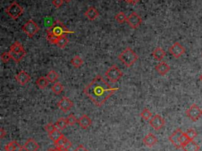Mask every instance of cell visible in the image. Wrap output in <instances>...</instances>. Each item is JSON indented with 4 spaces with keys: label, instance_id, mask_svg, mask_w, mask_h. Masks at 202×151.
Here are the masks:
<instances>
[{
    "label": "cell",
    "instance_id": "cell-26",
    "mask_svg": "<svg viewBox=\"0 0 202 151\" xmlns=\"http://www.w3.org/2000/svg\"><path fill=\"white\" fill-rule=\"evenodd\" d=\"M62 135H63V134H62V133H61V131H59L58 128L56 130H55L53 132H51L49 134V137L50 138V139H51V140H52L54 143H56V142H57Z\"/></svg>",
    "mask_w": 202,
    "mask_h": 151
},
{
    "label": "cell",
    "instance_id": "cell-34",
    "mask_svg": "<svg viewBox=\"0 0 202 151\" xmlns=\"http://www.w3.org/2000/svg\"><path fill=\"white\" fill-rule=\"evenodd\" d=\"M66 119H67V122H68V124H69V125H74V124L78 122V119L76 118L75 115H73V114H70V115H68L67 118H66Z\"/></svg>",
    "mask_w": 202,
    "mask_h": 151
},
{
    "label": "cell",
    "instance_id": "cell-17",
    "mask_svg": "<svg viewBox=\"0 0 202 151\" xmlns=\"http://www.w3.org/2000/svg\"><path fill=\"white\" fill-rule=\"evenodd\" d=\"M171 67L167 63L165 62H160V63L156 65V71L160 74V75H165L166 74H167L170 71Z\"/></svg>",
    "mask_w": 202,
    "mask_h": 151
},
{
    "label": "cell",
    "instance_id": "cell-10",
    "mask_svg": "<svg viewBox=\"0 0 202 151\" xmlns=\"http://www.w3.org/2000/svg\"><path fill=\"white\" fill-rule=\"evenodd\" d=\"M185 48L179 42L174 43V44H172L171 47L169 48V52L176 59L182 56L185 53Z\"/></svg>",
    "mask_w": 202,
    "mask_h": 151
},
{
    "label": "cell",
    "instance_id": "cell-31",
    "mask_svg": "<svg viewBox=\"0 0 202 151\" xmlns=\"http://www.w3.org/2000/svg\"><path fill=\"white\" fill-rule=\"evenodd\" d=\"M115 20L117 21V22H118L119 24H123L125 22L127 21V17L125 14V13L119 12L115 15Z\"/></svg>",
    "mask_w": 202,
    "mask_h": 151
},
{
    "label": "cell",
    "instance_id": "cell-23",
    "mask_svg": "<svg viewBox=\"0 0 202 151\" xmlns=\"http://www.w3.org/2000/svg\"><path fill=\"white\" fill-rule=\"evenodd\" d=\"M55 125L56 126V127H57L59 130H64L66 129L69 124H68L66 118H59V119L56 121Z\"/></svg>",
    "mask_w": 202,
    "mask_h": 151
},
{
    "label": "cell",
    "instance_id": "cell-7",
    "mask_svg": "<svg viewBox=\"0 0 202 151\" xmlns=\"http://www.w3.org/2000/svg\"><path fill=\"white\" fill-rule=\"evenodd\" d=\"M185 114L191 120L196 122L202 116V110L198 105H197L196 104H194L187 109Z\"/></svg>",
    "mask_w": 202,
    "mask_h": 151
},
{
    "label": "cell",
    "instance_id": "cell-37",
    "mask_svg": "<svg viewBox=\"0 0 202 151\" xmlns=\"http://www.w3.org/2000/svg\"><path fill=\"white\" fill-rule=\"evenodd\" d=\"M56 129H57L56 126L54 125V124H48L45 126V130L47 131V132H48V134L53 132V131Z\"/></svg>",
    "mask_w": 202,
    "mask_h": 151
},
{
    "label": "cell",
    "instance_id": "cell-28",
    "mask_svg": "<svg viewBox=\"0 0 202 151\" xmlns=\"http://www.w3.org/2000/svg\"><path fill=\"white\" fill-rule=\"evenodd\" d=\"M47 78L50 82H55L57 81L59 78V74L55 72V71H50L47 75Z\"/></svg>",
    "mask_w": 202,
    "mask_h": 151
},
{
    "label": "cell",
    "instance_id": "cell-25",
    "mask_svg": "<svg viewBox=\"0 0 202 151\" xmlns=\"http://www.w3.org/2000/svg\"><path fill=\"white\" fill-rule=\"evenodd\" d=\"M68 142V139L65 137L64 135H62L60 139L58 140L56 143H55L56 147L59 148V149H65V147H66V145Z\"/></svg>",
    "mask_w": 202,
    "mask_h": 151
},
{
    "label": "cell",
    "instance_id": "cell-42",
    "mask_svg": "<svg viewBox=\"0 0 202 151\" xmlns=\"http://www.w3.org/2000/svg\"><path fill=\"white\" fill-rule=\"evenodd\" d=\"M47 151H58V149L57 148H55V149H49V150Z\"/></svg>",
    "mask_w": 202,
    "mask_h": 151
},
{
    "label": "cell",
    "instance_id": "cell-4",
    "mask_svg": "<svg viewBox=\"0 0 202 151\" xmlns=\"http://www.w3.org/2000/svg\"><path fill=\"white\" fill-rule=\"evenodd\" d=\"M123 73L121 70L115 65H113L111 67L108 68V70L105 73V76L112 82H118V80L123 77Z\"/></svg>",
    "mask_w": 202,
    "mask_h": 151
},
{
    "label": "cell",
    "instance_id": "cell-15",
    "mask_svg": "<svg viewBox=\"0 0 202 151\" xmlns=\"http://www.w3.org/2000/svg\"><path fill=\"white\" fill-rule=\"evenodd\" d=\"M78 123L82 129H87L92 125V119L87 115H83L78 119Z\"/></svg>",
    "mask_w": 202,
    "mask_h": 151
},
{
    "label": "cell",
    "instance_id": "cell-2",
    "mask_svg": "<svg viewBox=\"0 0 202 151\" xmlns=\"http://www.w3.org/2000/svg\"><path fill=\"white\" fill-rule=\"evenodd\" d=\"M74 31H70L64 26V24L59 20L55 21L54 24L47 30V39L51 44H56L59 38L66 34L74 33Z\"/></svg>",
    "mask_w": 202,
    "mask_h": 151
},
{
    "label": "cell",
    "instance_id": "cell-19",
    "mask_svg": "<svg viewBox=\"0 0 202 151\" xmlns=\"http://www.w3.org/2000/svg\"><path fill=\"white\" fill-rule=\"evenodd\" d=\"M23 149V146H21L16 141H12L6 145V151H22Z\"/></svg>",
    "mask_w": 202,
    "mask_h": 151
},
{
    "label": "cell",
    "instance_id": "cell-38",
    "mask_svg": "<svg viewBox=\"0 0 202 151\" xmlns=\"http://www.w3.org/2000/svg\"><path fill=\"white\" fill-rule=\"evenodd\" d=\"M63 2H64V0H53L52 4L56 8H59L63 4Z\"/></svg>",
    "mask_w": 202,
    "mask_h": 151
},
{
    "label": "cell",
    "instance_id": "cell-33",
    "mask_svg": "<svg viewBox=\"0 0 202 151\" xmlns=\"http://www.w3.org/2000/svg\"><path fill=\"white\" fill-rule=\"evenodd\" d=\"M185 134H187V136H188V137L190 138V140H194V139H195V138L197 137V131H196L194 129H193V128L189 129L188 131H187L186 132H185Z\"/></svg>",
    "mask_w": 202,
    "mask_h": 151
},
{
    "label": "cell",
    "instance_id": "cell-18",
    "mask_svg": "<svg viewBox=\"0 0 202 151\" xmlns=\"http://www.w3.org/2000/svg\"><path fill=\"white\" fill-rule=\"evenodd\" d=\"M157 141L158 140H157L156 137L153 134H152V133L147 134L143 139V142L145 144V146H148V147H152V146H155L157 143Z\"/></svg>",
    "mask_w": 202,
    "mask_h": 151
},
{
    "label": "cell",
    "instance_id": "cell-24",
    "mask_svg": "<svg viewBox=\"0 0 202 151\" xmlns=\"http://www.w3.org/2000/svg\"><path fill=\"white\" fill-rule=\"evenodd\" d=\"M49 81L47 77H41L36 80V85L40 89H44L48 85Z\"/></svg>",
    "mask_w": 202,
    "mask_h": 151
},
{
    "label": "cell",
    "instance_id": "cell-8",
    "mask_svg": "<svg viewBox=\"0 0 202 151\" xmlns=\"http://www.w3.org/2000/svg\"><path fill=\"white\" fill-rule=\"evenodd\" d=\"M126 22L132 29H137L142 23V18L136 12H133L127 17Z\"/></svg>",
    "mask_w": 202,
    "mask_h": 151
},
{
    "label": "cell",
    "instance_id": "cell-5",
    "mask_svg": "<svg viewBox=\"0 0 202 151\" xmlns=\"http://www.w3.org/2000/svg\"><path fill=\"white\" fill-rule=\"evenodd\" d=\"M23 8L16 2H12V3L7 7V10H6V13H7L11 18L14 19V20H16V19L18 18V17L23 14Z\"/></svg>",
    "mask_w": 202,
    "mask_h": 151
},
{
    "label": "cell",
    "instance_id": "cell-20",
    "mask_svg": "<svg viewBox=\"0 0 202 151\" xmlns=\"http://www.w3.org/2000/svg\"><path fill=\"white\" fill-rule=\"evenodd\" d=\"M182 149L184 151H198L200 149V146L194 140H190L186 144L183 145L182 146Z\"/></svg>",
    "mask_w": 202,
    "mask_h": 151
},
{
    "label": "cell",
    "instance_id": "cell-1",
    "mask_svg": "<svg viewBox=\"0 0 202 151\" xmlns=\"http://www.w3.org/2000/svg\"><path fill=\"white\" fill-rule=\"evenodd\" d=\"M118 90V88L111 87L102 77L97 75L84 89V93L96 106L100 107Z\"/></svg>",
    "mask_w": 202,
    "mask_h": 151
},
{
    "label": "cell",
    "instance_id": "cell-9",
    "mask_svg": "<svg viewBox=\"0 0 202 151\" xmlns=\"http://www.w3.org/2000/svg\"><path fill=\"white\" fill-rule=\"evenodd\" d=\"M149 124L156 131H160L165 125V120L161 115L156 114L149 119Z\"/></svg>",
    "mask_w": 202,
    "mask_h": 151
},
{
    "label": "cell",
    "instance_id": "cell-13",
    "mask_svg": "<svg viewBox=\"0 0 202 151\" xmlns=\"http://www.w3.org/2000/svg\"><path fill=\"white\" fill-rule=\"evenodd\" d=\"M15 78L17 80V82L22 85H25V84L28 83L30 81V76L25 71H22L19 72L15 76Z\"/></svg>",
    "mask_w": 202,
    "mask_h": 151
},
{
    "label": "cell",
    "instance_id": "cell-14",
    "mask_svg": "<svg viewBox=\"0 0 202 151\" xmlns=\"http://www.w3.org/2000/svg\"><path fill=\"white\" fill-rule=\"evenodd\" d=\"M39 148V144L32 139H28L23 146V149H25V151H37Z\"/></svg>",
    "mask_w": 202,
    "mask_h": 151
},
{
    "label": "cell",
    "instance_id": "cell-27",
    "mask_svg": "<svg viewBox=\"0 0 202 151\" xmlns=\"http://www.w3.org/2000/svg\"><path fill=\"white\" fill-rule=\"evenodd\" d=\"M83 63H84V61H83V60L79 56H75L71 60V64L76 68H78L82 66Z\"/></svg>",
    "mask_w": 202,
    "mask_h": 151
},
{
    "label": "cell",
    "instance_id": "cell-44",
    "mask_svg": "<svg viewBox=\"0 0 202 151\" xmlns=\"http://www.w3.org/2000/svg\"><path fill=\"white\" fill-rule=\"evenodd\" d=\"M200 80L202 82V74H201V75H200Z\"/></svg>",
    "mask_w": 202,
    "mask_h": 151
},
{
    "label": "cell",
    "instance_id": "cell-32",
    "mask_svg": "<svg viewBox=\"0 0 202 151\" xmlns=\"http://www.w3.org/2000/svg\"><path fill=\"white\" fill-rule=\"evenodd\" d=\"M141 117L145 120H149L152 118V112L148 109H144L141 112Z\"/></svg>",
    "mask_w": 202,
    "mask_h": 151
},
{
    "label": "cell",
    "instance_id": "cell-12",
    "mask_svg": "<svg viewBox=\"0 0 202 151\" xmlns=\"http://www.w3.org/2000/svg\"><path fill=\"white\" fill-rule=\"evenodd\" d=\"M74 104L71 100H70L68 97H63L58 103V107L59 108L60 110H62V112H66L72 109Z\"/></svg>",
    "mask_w": 202,
    "mask_h": 151
},
{
    "label": "cell",
    "instance_id": "cell-16",
    "mask_svg": "<svg viewBox=\"0 0 202 151\" xmlns=\"http://www.w3.org/2000/svg\"><path fill=\"white\" fill-rule=\"evenodd\" d=\"M84 15H85V17H87L89 20L94 21L95 19H96L99 17V13L95 7H91L86 10L85 13H84Z\"/></svg>",
    "mask_w": 202,
    "mask_h": 151
},
{
    "label": "cell",
    "instance_id": "cell-22",
    "mask_svg": "<svg viewBox=\"0 0 202 151\" xmlns=\"http://www.w3.org/2000/svg\"><path fill=\"white\" fill-rule=\"evenodd\" d=\"M24 48L22 44H21L19 41H15L14 44H12L11 47H10V53H20L22 51H24Z\"/></svg>",
    "mask_w": 202,
    "mask_h": 151
},
{
    "label": "cell",
    "instance_id": "cell-46",
    "mask_svg": "<svg viewBox=\"0 0 202 151\" xmlns=\"http://www.w3.org/2000/svg\"><path fill=\"white\" fill-rule=\"evenodd\" d=\"M201 56H202V53H201Z\"/></svg>",
    "mask_w": 202,
    "mask_h": 151
},
{
    "label": "cell",
    "instance_id": "cell-11",
    "mask_svg": "<svg viewBox=\"0 0 202 151\" xmlns=\"http://www.w3.org/2000/svg\"><path fill=\"white\" fill-rule=\"evenodd\" d=\"M182 131L179 128V129H177L176 131H174L172 133L171 135L169 137V140H170L171 143L177 148V149H180L182 148V144L180 143V138L181 135L182 134Z\"/></svg>",
    "mask_w": 202,
    "mask_h": 151
},
{
    "label": "cell",
    "instance_id": "cell-30",
    "mask_svg": "<svg viewBox=\"0 0 202 151\" xmlns=\"http://www.w3.org/2000/svg\"><path fill=\"white\" fill-rule=\"evenodd\" d=\"M51 90H52V92L54 94L59 95V94H60L61 93H62V90H63V85H62L60 82H55V83L53 85V86L51 87Z\"/></svg>",
    "mask_w": 202,
    "mask_h": 151
},
{
    "label": "cell",
    "instance_id": "cell-29",
    "mask_svg": "<svg viewBox=\"0 0 202 151\" xmlns=\"http://www.w3.org/2000/svg\"><path fill=\"white\" fill-rule=\"evenodd\" d=\"M68 43H69V40H68V38L66 37V36H63L62 37L59 38V40L57 42V46L58 47H59L60 48H65L66 47V45L68 44Z\"/></svg>",
    "mask_w": 202,
    "mask_h": 151
},
{
    "label": "cell",
    "instance_id": "cell-45",
    "mask_svg": "<svg viewBox=\"0 0 202 151\" xmlns=\"http://www.w3.org/2000/svg\"><path fill=\"white\" fill-rule=\"evenodd\" d=\"M65 2H69L70 1H71V0H64Z\"/></svg>",
    "mask_w": 202,
    "mask_h": 151
},
{
    "label": "cell",
    "instance_id": "cell-40",
    "mask_svg": "<svg viewBox=\"0 0 202 151\" xmlns=\"http://www.w3.org/2000/svg\"><path fill=\"white\" fill-rule=\"evenodd\" d=\"M6 134H7V131H4L3 128H1V130H0V138L3 139Z\"/></svg>",
    "mask_w": 202,
    "mask_h": 151
},
{
    "label": "cell",
    "instance_id": "cell-39",
    "mask_svg": "<svg viewBox=\"0 0 202 151\" xmlns=\"http://www.w3.org/2000/svg\"><path fill=\"white\" fill-rule=\"evenodd\" d=\"M74 151H88V150L84 147V146H82V145H80V146H78V147L77 148V149H76Z\"/></svg>",
    "mask_w": 202,
    "mask_h": 151
},
{
    "label": "cell",
    "instance_id": "cell-41",
    "mask_svg": "<svg viewBox=\"0 0 202 151\" xmlns=\"http://www.w3.org/2000/svg\"><path fill=\"white\" fill-rule=\"evenodd\" d=\"M141 0H132L131 1V4H133V5H135V4L138 3V2H140Z\"/></svg>",
    "mask_w": 202,
    "mask_h": 151
},
{
    "label": "cell",
    "instance_id": "cell-36",
    "mask_svg": "<svg viewBox=\"0 0 202 151\" xmlns=\"http://www.w3.org/2000/svg\"><path fill=\"white\" fill-rule=\"evenodd\" d=\"M190 141V139L187 136V134H185V133H182V134L181 135L180 138V143L181 144H182V146H183V145L186 144V143H189Z\"/></svg>",
    "mask_w": 202,
    "mask_h": 151
},
{
    "label": "cell",
    "instance_id": "cell-43",
    "mask_svg": "<svg viewBox=\"0 0 202 151\" xmlns=\"http://www.w3.org/2000/svg\"><path fill=\"white\" fill-rule=\"evenodd\" d=\"M124 1L126 2H128V3H131L132 0H124Z\"/></svg>",
    "mask_w": 202,
    "mask_h": 151
},
{
    "label": "cell",
    "instance_id": "cell-6",
    "mask_svg": "<svg viewBox=\"0 0 202 151\" xmlns=\"http://www.w3.org/2000/svg\"><path fill=\"white\" fill-rule=\"evenodd\" d=\"M22 30L29 37H32L39 32L40 27L33 20H29L22 27Z\"/></svg>",
    "mask_w": 202,
    "mask_h": 151
},
{
    "label": "cell",
    "instance_id": "cell-35",
    "mask_svg": "<svg viewBox=\"0 0 202 151\" xmlns=\"http://www.w3.org/2000/svg\"><path fill=\"white\" fill-rule=\"evenodd\" d=\"M10 59H12V58L10 51H7V52L6 51V52L2 53V56H1V60H2L3 63H7V62H8Z\"/></svg>",
    "mask_w": 202,
    "mask_h": 151
},
{
    "label": "cell",
    "instance_id": "cell-3",
    "mask_svg": "<svg viewBox=\"0 0 202 151\" xmlns=\"http://www.w3.org/2000/svg\"><path fill=\"white\" fill-rule=\"evenodd\" d=\"M118 60L127 67H130L134 64L135 62L138 60V56L133 49L130 48H126L124 51H122L121 54L118 56Z\"/></svg>",
    "mask_w": 202,
    "mask_h": 151
},
{
    "label": "cell",
    "instance_id": "cell-21",
    "mask_svg": "<svg viewBox=\"0 0 202 151\" xmlns=\"http://www.w3.org/2000/svg\"><path fill=\"white\" fill-rule=\"evenodd\" d=\"M165 55L166 53L165 51H164V50H163L162 48H160V47H157V48H156L155 49H154L153 52H152V56H153L154 59L158 60V61H161L163 58H164Z\"/></svg>",
    "mask_w": 202,
    "mask_h": 151
}]
</instances>
